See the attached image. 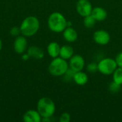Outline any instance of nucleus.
Segmentation results:
<instances>
[{"mask_svg": "<svg viewBox=\"0 0 122 122\" xmlns=\"http://www.w3.org/2000/svg\"><path fill=\"white\" fill-rule=\"evenodd\" d=\"M75 74V71L74 70H72L70 67L68 69V70L66 71V73L63 75L64 76V79L66 81H70V80H73L74 79V75Z\"/></svg>", "mask_w": 122, "mask_h": 122, "instance_id": "20", "label": "nucleus"}, {"mask_svg": "<svg viewBox=\"0 0 122 122\" xmlns=\"http://www.w3.org/2000/svg\"><path fill=\"white\" fill-rule=\"evenodd\" d=\"M70 120H71V115L66 112L63 113L59 118L60 122H69Z\"/></svg>", "mask_w": 122, "mask_h": 122, "instance_id": "22", "label": "nucleus"}, {"mask_svg": "<svg viewBox=\"0 0 122 122\" xmlns=\"http://www.w3.org/2000/svg\"><path fill=\"white\" fill-rule=\"evenodd\" d=\"M64 39L68 42H74L78 38V34L76 31L72 27H66L63 31Z\"/></svg>", "mask_w": 122, "mask_h": 122, "instance_id": "12", "label": "nucleus"}, {"mask_svg": "<svg viewBox=\"0 0 122 122\" xmlns=\"http://www.w3.org/2000/svg\"><path fill=\"white\" fill-rule=\"evenodd\" d=\"M76 9L80 16L85 17L92 14L93 7L89 0H79L76 4Z\"/></svg>", "mask_w": 122, "mask_h": 122, "instance_id": "6", "label": "nucleus"}, {"mask_svg": "<svg viewBox=\"0 0 122 122\" xmlns=\"http://www.w3.org/2000/svg\"><path fill=\"white\" fill-rule=\"evenodd\" d=\"M27 48V41L22 36H18L14 42V49L17 54H23Z\"/></svg>", "mask_w": 122, "mask_h": 122, "instance_id": "9", "label": "nucleus"}, {"mask_svg": "<svg viewBox=\"0 0 122 122\" xmlns=\"http://www.w3.org/2000/svg\"><path fill=\"white\" fill-rule=\"evenodd\" d=\"M121 86L122 85H119L118 84H117L116 82H114V81L110 83L109 86V91L112 93H117L120 89H121Z\"/></svg>", "mask_w": 122, "mask_h": 122, "instance_id": "19", "label": "nucleus"}, {"mask_svg": "<svg viewBox=\"0 0 122 122\" xmlns=\"http://www.w3.org/2000/svg\"><path fill=\"white\" fill-rule=\"evenodd\" d=\"M1 48H2V42H1V39H0V51H1Z\"/></svg>", "mask_w": 122, "mask_h": 122, "instance_id": "26", "label": "nucleus"}, {"mask_svg": "<svg viewBox=\"0 0 122 122\" xmlns=\"http://www.w3.org/2000/svg\"><path fill=\"white\" fill-rule=\"evenodd\" d=\"M60 49H61V46H59V44L57 42L52 41V42L49 43L47 46L48 54L53 59L58 57L59 56Z\"/></svg>", "mask_w": 122, "mask_h": 122, "instance_id": "15", "label": "nucleus"}, {"mask_svg": "<svg viewBox=\"0 0 122 122\" xmlns=\"http://www.w3.org/2000/svg\"><path fill=\"white\" fill-rule=\"evenodd\" d=\"M86 69L90 73H95L98 71V64H96L95 62L89 63L87 65Z\"/></svg>", "mask_w": 122, "mask_h": 122, "instance_id": "21", "label": "nucleus"}, {"mask_svg": "<svg viewBox=\"0 0 122 122\" xmlns=\"http://www.w3.org/2000/svg\"><path fill=\"white\" fill-rule=\"evenodd\" d=\"M56 110L54 102L48 97L41 98L37 103V111L42 118L51 117Z\"/></svg>", "mask_w": 122, "mask_h": 122, "instance_id": "3", "label": "nucleus"}, {"mask_svg": "<svg viewBox=\"0 0 122 122\" xmlns=\"http://www.w3.org/2000/svg\"><path fill=\"white\" fill-rule=\"evenodd\" d=\"M115 60H116V62H117V64L118 67H121V68H122V52H120V53L117 56Z\"/></svg>", "mask_w": 122, "mask_h": 122, "instance_id": "24", "label": "nucleus"}, {"mask_svg": "<svg viewBox=\"0 0 122 122\" xmlns=\"http://www.w3.org/2000/svg\"><path fill=\"white\" fill-rule=\"evenodd\" d=\"M29 57V56L28 55V54H24V55H23V59H24V60H26V59H28V58Z\"/></svg>", "mask_w": 122, "mask_h": 122, "instance_id": "25", "label": "nucleus"}, {"mask_svg": "<svg viewBox=\"0 0 122 122\" xmlns=\"http://www.w3.org/2000/svg\"><path fill=\"white\" fill-rule=\"evenodd\" d=\"M27 54L29 56V57H32L36 59H41L44 56L43 50L40 47L36 46H30L28 49Z\"/></svg>", "mask_w": 122, "mask_h": 122, "instance_id": "13", "label": "nucleus"}, {"mask_svg": "<svg viewBox=\"0 0 122 122\" xmlns=\"http://www.w3.org/2000/svg\"><path fill=\"white\" fill-rule=\"evenodd\" d=\"M41 119L42 117L39 112L32 109L26 112L23 116V120L25 122H40Z\"/></svg>", "mask_w": 122, "mask_h": 122, "instance_id": "10", "label": "nucleus"}, {"mask_svg": "<svg viewBox=\"0 0 122 122\" xmlns=\"http://www.w3.org/2000/svg\"><path fill=\"white\" fill-rule=\"evenodd\" d=\"M69 64L66 60L60 56L54 58L49 66V73L55 76H63L69 69Z\"/></svg>", "mask_w": 122, "mask_h": 122, "instance_id": "4", "label": "nucleus"}, {"mask_svg": "<svg viewBox=\"0 0 122 122\" xmlns=\"http://www.w3.org/2000/svg\"><path fill=\"white\" fill-rule=\"evenodd\" d=\"M74 55V49L69 45H64L61 46L59 56L65 60L70 59Z\"/></svg>", "mask_w": 122, "mask_h": 122, "instance_id": "16", "label": "nucleus"}, {"mask_svg": "<svg viewBox=\"0 0 122 122\" xmlns=\"http://www.w3.org/2000/svg\"><path fill=\"white\" fill-rule=\"evenodd\" d=\"M93 39L97 44L107 45L110 41L111 36L109 32H107L105 30L101 29V30H97L94 32L93 35Z\"/></svg>", "mask_w": 122, "mask_h": 122, "instance_id": "7", "label": "nucleus"}, {"mask_svg": "<svg viewBox=\"0 0 122 122\" xmlns=\"http://www.w3.org/2000/svg\"><path fill=\"white\" fill-rule=\"evenodd\" d=\"M91 14L96 19L97 21H104L107 17V11L102 7H99V6L93 8Z\"/></svg>", "mask_w": 122, "mask_h": 122, "instance_id": "11", "label": "nucleus"}, {"mask_svg": "<svg viewBox=\"0 0 122 122\" xmlns=\"http://www.w3.org/2000/svg\"><path fill=\"white\" fill-rule=\"evenodd\" d=\"M20 33H21L20 27L18 28L16 26H14V27H12L10 30V34L14 36H18Z\"/></svg>", "mask_w": 122, "mask_h": 122, "instance_id": "23", "label": "nucleus"}, {"mask_svg": "<svg viewBox=\"0 0 122 122\" xmlns=\"http://www.w3.org/2000/svg\"><path fill=\"white\" fill-rule=\"evenodd\" d=\"M73 80L77 85L84 86L88 82L89 77L86 73L83 72L82 71H79L75 72Z\"/></svg>", "mask_w": 122, "mask_h": 122, "instance_id": "14", "label": "nucleus"}, {"mask_svg": "<svg viewBox=\"0 0 122 122\" xmlns=\"http://www.w3.org/2000/svg\"><path fill=\"white\" fill-rule=\"evenodd\" d=\"M40 23L39 19L33 16L25 18L21 24V33L24 36H32L39 31Z\"/></svg>", "mask_w": 122, "mask_h": 122, "instance_id": "2", "label": "nucleus"}, {"mask_svg": "<svg viewBox=\"0 0 122 122\" xmlns=\"http://www.w3.org/2000/svg\"><path fill=\"white\" fill-rule=\"evenodd\" d=\"M97 21L96 19L92 16V14L86 16L84 19V25L87 29H92L94 26Z\"/></svg>", "mask_w": 122, "mask_h": 122, "instance_id": "18", "label": "nucleus"}, {"mask_svg": "<svg viewBox=\"0 0 122 122\" xmlns=\"http://www.w3.org/2000/svg\"><path fill=\"white\" fill-rule=\"evenodd\" d=\"M85 66L84 59L79 54L73 55L69 59V67L75 72L82 71Z\"/></svg>", "mask_w": 122, "mask_h": 122, "instance_id": "8", "label": "nucleus"}, {"mask_svg": "<svg viewBox=\"0 0 122 122\" xmlns=\"http://www.w3.org/2000/svg\"><path fill=\"white\" fill-rule=\"evenodd\" d=\"M118 67L116 60L112 58H105L98 64V71L104 75H110Z\"/></svg>", "mask_w": 122, "mask_h": 122, "instance_id": "5", "label": "nucleus"}, {"mask_svg": "<svg viewBox=\"0 0 122 122\" xmlns=\"http://www.w3.org/2000/svg\"><path fill=\"white\" fill-rule=\"evenodd\" d=\"M48 26L51 31L56 33L63 32L67 27V21L60 12H53L48 18Z\"/></svg>", "mask_w": 122, "mask_h": 122, "instance_id": "1", "label": "nucleus"}, {"mask_svg": "<svg viewBox=\"0 0 122 122\" xmlns=\"http://www.w3.org/2000/svg\"><path fill=\"white\" fill-rule=\"evenodd\" d=\"M112 74L113 81L119 85H122V68L117 67Z\"/></svg>", "mask_w": 122, "mask_h": 122, "instance_id": "17", "label": "nucleus"}]
</instances>
